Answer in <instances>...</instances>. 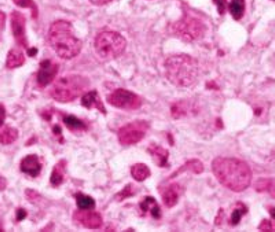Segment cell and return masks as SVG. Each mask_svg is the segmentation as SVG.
Returning <instances> with one entry per match:
<instances>
[{
    "instance_id": "obj_34",
    "label": "cell",
    "mask_w": 275,
    "mask_h": 232,
    "mask_svg": "<svg viewBox=\"0 0 275 232\" xmlns=\"http://www.w3.org/2000/svg\"><path fill=\"white\" fill-rule=\"evenodd\" d=\"M90 2L95 6H103L106 4V3H109V2H112V0H90Z\"/></svg>"
},
{
    "instance_id": "obj_1",
    "label": "cell",
    "mask_w": 275,
    "mask_h": 232,
    "mask_svg": "<svg viewBox=\"0 0 275 232\" xmlns=\"http://www.w3.org/2000/svg\"><path fill=\"white\" fill-rule=\"evenodd\" d=\"M212 172L220 184L234 192H242L252 183L250 168L237 158H216L212 162Z\"/></svg>"
},
{
    "instance_id": "obj_27",
    "label": "cell",
    "mask_w": 275,
    "mask_h": 232,
    "mask_svg": "<svg viewBox=\"0 0 275 232\" xmlns=\"http://www.w3.org/2000/svg\"><path fill=\"white\" fill-rule=\"evenodd\" d=\"M13 2H14V4L18 6V7L31 8V10H32L33 18H36V16H38V8H36V6H35V3H33L32 0H13Z\"/></svg>"
},
{
    "instance_id": "obj_12",
    "label": "cell",
    "mask_w": 275,
    "mask_h": 232,
    "mask_svg": "<svg viewBox=\"0 0 275 232\" xmlns=\"http://www.w3.org/2000/svg\"><path fill=\"white\" fill-rule=\"evenodd\" d=\"M21 170L28 176L36 178L42 172V162L36 156H28L21 161Z\"/></svg>"
},
{
    "instance_id": "obj_29",
    "label": "cell",
    "mask_w": 275,
    "mask_h": 232,
    "mask_svg": "<svg viewBox=\"0 0 275 232\" xmlns=\"http://www.w3.org/2000/svg\"><path fill=\"white\" fill-rule=\"evenodd\" d=\"M260 230L261 231H275V220L270 222V220H264L260 224Z\"/></svg>"
},
{
    "instance_id": "obj_30",
    "label": "cell",
    "mask_w": 275,
    "mask_h": 232,
    "mask_svg": "<svg viewBox=\"0 0 275 232\" xmlns=\"http://www.w3.org/2000/svg\"><path fill=\"white\" fill-rule=\"evenodd\" d=\"M134 194V187H132V186H127V187H125L124 190H123V191H121V192H120L119 195H117V198H119V200H124V198H127V196H130V195H132Z\"/></svg>"
},
{
    "instance_id": "obj_2",
    "label": "cell",
    "mask_w": 275,
    "mask_h": 232,
    "mask_svg": "<svg viewBox=\"0 0 275 232\" xmlns=\"http://www.w3.org/2000/svg\"><path fill=\"white\" fill-rule=\"evenodd\" d=\"M165 74L169 82L179 88L194 86L198 80L200 68L194 58L189 55H173L165 62Z\"/></svg>"
},
{
    "instance_id": "obj_18",
    "label": "cell",
    "mask_w": 275,
    "mask_h": 232,
    "mask_svg": "<svg viewBox=\"0 0 275 232\" xmlns=\"http://www.w3.org/2000/svg\"><path fill=\"white\" fill-rule=\"evenodd\" d=\"M64 178H65V161L58 162L55 165L53 174L50 178V183H51V186H54V187H58V186L64 183Z\"/></svg>"
},
{
    "instance_id": "obj_28",
    "label": "cell",
    "mask_w": 275,
    "mask_h": 232,
    "mask_svg": "<svg viewBox=\"0 0 275 232\" xmlns=\"http://www.w3.org/2000/svg\"><path fill=\"white\" fill-rule=\"evenodd\" d=\"M184 169H189V170H191V172L194 173H201L202 172V169H204V166H202V164H201L200 161H190L186 164V168Z\"/></svg>"
},
{
    "instance_id": "obj_4",
    "label": "cell",
    "mask_w": 275,
    "mask_h": 232,
    "mask_svg": "<svg viewBox=\"0 0 275 232\" xmlns=\"http://www.w3.org/2000/svg\"><path fill=\"white\" fill-rule=\"evenodd\" d=\"M88 80L86 77L72 74V76L60 77L55 81L54 86L50 90V95L57 102L69 103L83 95V92L88 88Z\"/></svg>"
},
{
    "instance_id": "obj_35",
    "label": "cell",
    "mask_w": 275,
    "mask_h": 232,
    "mask_svg": "<svg viewBox=\"0 0 275 232\" xmlns=\"http://www.w3.org/2000/svg\"><path fill=\"white\" fill-rule=\"evenodd\" d=\"M6 186H7V182H6L3 178H0V191H2V190H5Z\"/></svg>"
},
{
    "instance_id": "obj_36",
    "label": "cell",
    "mask_w": 275,
    "mask_h": 232,
    "mask_svg": "<svg viewBox=\"0 0 275 232\" xmlns=\"http://www.w3.org/2000/svg\"><path fill=\"white\" fill-rule=\"evenodd\" d=\"M268 212H270L272 220H275V206H271V208H268Z\"/></svg>"
},
{
    "instance_id": "obj_33",
    "label": "cell",
    "mask_w": 275,
    "mask_h": 232,
    "mask_svg": "<svg viewBox=\"0 0 275 232\" xmlns=\"http://www.w3.org/2000/svg\"><path fill=\"white\" fill-rule=\"evenodd\" d=\"M5 118H6V110L5 108L0 104V126L3 125V122H5Z\"/></svg>"
},
{
    "instance_id": "obj_19",
    "label": "cell",
    "mask_w": 275,
    "mask_h": 232,
    "mask_svg": "<svg viewBox=\"0 0 275 232\" xmlns=\"http://www.w3.org/2000/svg\"><path fill=\"white\" fill-rule=\"evenodd\" d=\"M131 174L136 182H145L146 178H150V169L145 164H136L131 169Z\"/></svg>"
},
{
    "instance_id": "obj_13",
    "label": "cell",
    "mask_w": 275,
    "mask_h": 232,
    "mask_svg": "<svg viewBox=\"0 0 275 232\" xmlns=\"http://www.w3.org/2000/svg\"><path fill=\"white\" fill-rule=\"evenodd\" d=\"M81 106H84L86 108H98L102 114H106V110L103 108L102 100L98 95V92L90 91L84 94L81 96Z\"/></svg>"
},
{
    "instance_id": "obj_5",
    "label": "cell",
    "mask_w": 275,
    "mask_h": 232,
    "mask_svg": "<svg viewBox=\"0 0 275 232\" xmlns=\"http://www.w3.org/2000/svg\"><path fill=\"white\" fill-rule=\"evenodd\" d=\"M125 47H127L125 38L120 33L112 32V30L98 33L94 42L95 52L102 60H112L117 58L124 52Z\"/></svg>"
},
{
    "instance_id": "obj_32",
    "label": "cell",
    "mask_w": 275,
    "mask_h": 232,
    "mask_svg": "<svg viewBox=\"0 0 275 232\" xmlns=\"http://www.w3.org/2000/svg\"><path fill=\"white\" fill-rule=\"evenodd\" d=\"M25 217H27V212L24 210V209H18L17 210V222H22Z\"/></svg>"
},
{
    "instance_id": "obj_20",
    "label": "cell",
    "mask_w": 275,
    "mask_h": 232,
    "mask_svg": "<svg viewBox=\"0 0 275 232\" xmlns=\"http://www.w3.org/2000/svg\"><path fill=\"white\" fill-rule=\"evenodd\" d=\"M228 11L234 20H241L245 14V0H231L228 3Z\"/></svg>"
},
{
    "instance_id": "obj_10",
    "label": "cell",
    "mask_w": 275,
    "mask_h": 232,
    "mask_svg": "<svg viewBox=\"0 0 275 232\" xmlns=\"http://www.w3.org/2000/svg\"><path fill=\"white\" fill-rule=\"evenodd\" d=\"M11 29L13 34L16 38L17 44L28 50V42L25 38V18L20 12H13L11 14Z\"/></svg>"
},
{
    "instance_id": "obj_15",
    "label": "cell",
    "mask_w": 275,
    "mask_h": 232,
    "mask_svg": "<svg viewBox=\"0 0 275 232\" xmlns=\"http://www.w3.org/2000/svg\"><path fill=\"white\" fill-rule=\"evenodd\" d=\"M147 152H150L153 161L156 162L158 166H161V168L168 166V158H169V152H168L165 148H162L161 146H157V144H151V146L149 147V150H147Z\"/></svg>"
},
{
    "instance_id": "obj_24",
    "label": "cell",
    "mask_w": 275,
    "mask_h": 232,
    "mask_svg": "<svg viewBox=\"0 0 275 232\" xmlns=\"http://www.w3.org/2000/svg\"><path fill=\"white\" fill-rule=\"evenodd\" d=\"M189 106H190L189 102L175 103V104L172 106V108H171V113H172L173 118L179 120V118H182V117H186V116L189 114L190 110H191Z\"/></svg>"
},
{
    "instance_id": "obj_6",
    "label": "cell",
    "mask_w": 275,
    "mask_h": 232,
    "mask_svg": "<svg viewBox=\"0 0 275 232\" xmlns=\"http://www.w3.org/2000/svg\"><path fill=\"white\" fill-rule=\"evenodd\" d=\"M169 29L172 36L182 38L184 42H194L205 34V25L191 16H186L182 21L175 22Z\"/></svg>"
},
{
    "instance_id": "obj_7",
    "label": "cell",
    "mask_w": 275,
    "mask_h": 232,
    "mask_svg": "<svg viewBox=\"0 0 275 232\" xmlns=\"http://www.w3.org/2000/svg\"><path fill=\"white\" fill-rule=\"evenodd\" d=\"M147 128L149 125L145 121H136L132 124L125 125L117 134L119 142L123 146H134L145 138Z\"/></svg>"
},
{
    "instance_id": "obj_26",
    "label": "cell",
    "mask_w": 275,
    "mask_h": 232,
    "mask_svg": "<svg viewBox=\"0 0 275 232\" xmlns=\"http://www.w3.org/2000/svg\"><path fill=\"white\" fill-rule=\"evenodd\" d=\"M246 213H248L246 206L242 205V204H238V205L234 208V210H232L230 224H231V226H238L239 222H241V218H242V216H245Z\"/></svg>"
},
{
    "instance_id": "obj_11",
    "label": "cell",
    "mask_w": 275,
    "mask_h": 232,
    "mask_svg": "<svg viewBox=\"0 0 275 232\" xmlns=\"http://www.w3.org/2000/svg\"><path fill=\"white\" fill-rule=\"evenodd\" d=\"M57 72H58V66L55 65L53 60H43L40 66H39L38 72V84L42 88L47 86L54 80V77L57 76Z\"/></svg>"
},
{
    "instance_id": "obj_14",
    "label": "cell",
    "mask_w": 275,
    "mask_h": 232,
    "mask_svg": "<svg viewBox=\"0 0 275 232\" xmlns=\"http://www.w3.org/2000/svg\"><path fill=\"white\" fill-rule=\"evenodd\" d=\"M180 194H182V188H180L179 184H172V186H169V187L164 191V194H162V200H164L165 206H168V208H173V206L178 204L179 198H180Z\"/></svg>"
},
{
    "instance_id": "obj_8",
    "label": "cell",
    "mask_w": 275,
    "mask_h": 232,
    "mask_svg": "<svg viewBox=\"0 0 275 232\" xmlns=\"http://www.w3.org/2000/svg\"><path fill=\"white\" fill-rule=\"evenodd\" d=\"M108 102L117 108H124V110H136L142 106L140 98L135 94L125 90H116L113 94H110L108 98Z\"/></svg>"
},
{
    "instance_id": "obj_23",
    "label": "cell",
    "mask_w": 275,
    "mask_h": 232,
    "mask_svg": "<svg viewBox=\"0 0 275 232\" xmlns=\"http://www.w3.org/2000/svg\"><path fill=\"white\" fill-rule=\"evenodd\" d=\"M18 138V132L17 130H13L10 126H6L0 130V143L2 144H11L14 143Z\"/></svg>"
},
{
    "instance_id": "obj_25",
    "label": "cell",
    "mask_w": 275,
    "mask_h": 232,
    "mask_svg": "<svg viewBox=\"0 0 275 232\" xmlns=\"http://www.w3.org/2000/svg\"><path fill=\"white\" fill-rule=\"evenodd\" d=\"M256 190L260 192H267L270 194L272 198H275V178L270 180H261L256 184Z\"/></svg>"
},
{
    "instance_id": "obj_3",
    "label": "cell",
    "mask_w": 275,
    "mask_h": 232,
    "mask_svg": "<svg viewBox=\"0 0 275 232\" xmlns=\"http://www.w3.org/2000/svg\"><path fill=\"white\" fill-rule=\"evenodd\" d=\"M49 42L62 60H72L81 51V42L75 36L68 21H55L50 26Z\"/></svg>"
},
{
    "instance_id": "obj_17",
    "label": "cell",
    "mask_w": 275,
    "mask_h": 232,
    "mask_svg": "<svg viewBox=\"0 0 275 232\" xmlns=\"http://www.w3.org/2000/svg\"><path fill=\"white\" fill-rule=\"evenodd\" d=\"M25 62V56L22 54V51L20 48L10 50V52L7 54V60H6V68L7 69H16L20 66L24 65Z\"/></svg>"
},
{
    "instance_id": "obj_9",
    "label": "cell",
    "mask_w": 275,
    "mask_h": 232,
    "mask_svg": "<svg viewBox=\"0 0 275 232\" xmlns=\"http://www.w3.org/2000/svg\"><path fill=\"white\" fill-rule=\"evenodd\" d=\"M75 220L83 227L88 228V230H98L102 227V218L101 216L92 210H79L75 213Z\"/></svg>"
},
{
    "instance_id": "obj_21",
    "label": "cell",
    "mask_w": 275,
    "mask_h": 232,
    "mask_svg": "<svg viewBox=\"0 0 275 232\" xmlns=\"http://www.w3.org/2000/svg\"><path fill=\"white\" fill-rule=\"evenodd\" d=\"M64 124L66 125V128L70 130H86L87 125L84 121H81L75 116H65L64 117Z\"/></svg>"
},
{
    "instance_id": "obj_37",
    "label": "cell",
    "mask_w": 275,
    "mask_h": 232,
    "mask_svg": "<svg viewBox=\"0 0 275 232\" xmlns=\"http://www.w3.org/2000/svg\"><path fill=\"white\" fill-rule=\"evenodd\" d=\"M28 54H29V56H35V54H36V50L35 48H28Z\"/></svg>"
},
{
    "instance_id": "obj_31",
    "label": "cell",
    "mask_w": 275,
    "mask_h": 232,
    "mask_svg": "<svg viewBox=\"0 0 275 232\" xmlns=\"http://www.w3.org/2000/svg\"><path fill=\"white\" fill-rule=\"evenodd\" d=\"M215 2L216 7H217V10L220 14H224V11H226V3L227 0H213Z\"/></svg>"
},
{
    "instance_id": "obj_16",
    "label": "cell",
    "mask_w": 275,
    "mask_h": 232,
    "mask_svg": "<svg viewBox=\"0 0 275 232\" xmlns=\"http://www.w3.org/2000/svg\"><path fill=\"white\" fill-rule=\"evenodd\" d=\"M140 210H142V214H149L153 218H160L161 217L160 206L157 205V202L153 196H146L145 200L140 204Z\"/></svg>"
},
{
    "instance_id": "obj_22",
    "label": "cell",
    "mask_w": 275,
    "mask_h": 232,
    "mask_svg": "<svg viewBox=\"0 0 275 232\" xmlns=\"http://www.w3.org/2000/svg\"><path fill=\"white\" fill-rule=\"evenodd\" d=\"M76 205L81 210H92L95 208V200L84 194H76Z\"/></svg>"
}]
</instances>
